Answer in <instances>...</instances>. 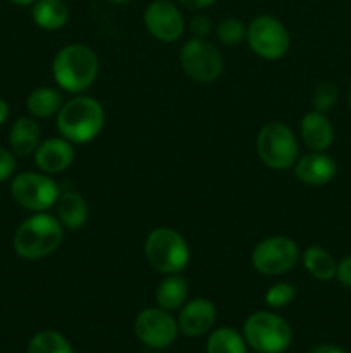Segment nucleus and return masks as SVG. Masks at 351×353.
Here are the masks:
<instances>
[{
    "label": "nucleus",
    "instance_id": "nucleus-29",
    "mask_svg": "<svg viewBox=\"0 0 351 353\" xmlns=\"http://www.w3.org/2000/svg\"><path fill=\"white\" fill-rule=\"evenodd\" d=\"M16 171V157L12 152L0 147V181H6Z\"/></svg>",
    "mask_w": 351,
    "mask_h": 353
},
{
    "label": "nucleus",
    "instance_id": "nucleus-18",
    "mask_svg": "<svg viewBox=\"0 0 351 353\" xmlns=\"http://www.w3.org/2000/svg\"><path fill=\"white\" fill-rule=\"evenodd\" d=\"M40 124L33 117H19L10 128L9 143L14 154L19 157H28V155L34 154L40 145Z\"/></svg>",
    "mask_w": 351,
    "mask_h": 353
},
{
    "label": "nucleus",
    "instance_id": "nucleus-34",
    "mask_svg": "<svg viewBox=\"0 0 351 353\" xmlns=\"http://www.w3.org/2000/svg\"><path fill=\"white\" fill-rule=\"evenodd\" d=\"M9 2L16 3V6H33L36 0H9Z\"/></svg>",
    "mask_w": 351,
    "mask_h": 353
},
{
    "label": "nucleus",
    "instance_id": "nucleus-2",
    "mask_svg": "<svg viewBox=\"0 0 351 353\" xmlns=\"http://www.w3.org/2000/svg\"><path fill=\"white\" fill-rule=\"evenodd\" d=\"M64 238V226L57 217L36 212L19 224L14 234V250L21 259L38 261L58 248Z\"/></svg>",
    "mask_w": 351,
    "mask_h": 353
},
{
    "label": "nucleus",
    "instance_id": "nucleus-30",
    "mask_svg": "<svg viewBox=\"0 0 351 353\" xmlns=\"http://www.w3.org/2000/svg\"><path fill=\"white\" fill-rule=\"evenodd\" d=\"M336 279L346 288H351V255L344 257L343 261L337 264L336 269Z\"/></svg>",
    "mask_w": 351,
    "mask_h": 353
},
{
    "label": "nucleus",
    "instance_id": "nucleus-33",
    "mask_svg": "<svg viewBox=\"0 0 351 353\" xmlns=\"http://www.w3.org/2000/svg\"><path fill=\"white\" fill-rule=\"evenodd\" d=\"M9 117V105L3 99H0V124H3Z\"/></svg>",
    "mask_w": 351,
    "mask_h": 353
},
{
    "label": "nucleus",
    "instance_id": "nucleus-5",
    "mask_svg": "<svg viewBox=\"0 0 351 353\" xmlns=\"http://www.w3.org/2000/svg\"><path fill=\"white\" fill-rule=\"evenodd\" d=\"M243 336L255 352L282 353L291 345L292 331L281 316L260 310L244 321Z\"/></svg>",
    "mask_w": 351,
    "mask_h": 353
},
{
    "label": "nucleus",
    "instance_id": "nucleus-24",
    "mask_svg": "<svg viewBox=\"0 0 351 353\" xmlns=\"http://www.w3.org/2000/svg\"><path fill=\"white\" fill-rule=\"evenodd\" d=\"M28 353H74L71 343L61 333L52 330L40 331L31 338Z\"/></svg>",
    "mask_w": 351,
    "mask_h": 353
},
{
    "label": "nucleus",
    "instance_id": "nucleus-26",
    "mask_svg": "<svg viewBox=\"0 0 351 353\" xmlns=\"http://www.w3.org/2000/svg\"><path fill=\"white\" fill-rule=\"evenodd\" d=\"M296 288L291 283H277L265 293V303L272 309H282L295 300Z\"/></svg>",
    "mask_w": 351,
    "mask_h": 353
},
{
    "label": "nucleus",
    "instance_id": "nucleus-36",
    "mask_svg": "<svg viewBox=\"0 0 351 353\" xmlns=\"http://www.w3.org/2000/svg\"><path fill=\"white\" fill-rule=\"evenodd\" d=\"M348 103H350V109H351V81H350V88H348Z\"/></svg>",
    "mask_w": 351,
    "mask_h": 353
},
{
    "label": "nucleus",
    "instance_id": "nucleus-4",
    "mask_svg": "<svg viewBox=\"0 0 351 353\" xmlns=\"http://www.w3.org/2000/svg\"><path fill=\"white\" fill-rule=\"evenodd\" d=\"M145 257L155 271L178 274L188 265L189 248L184 238L172 228H155L145 241Z\"/></svg>",
    "mask_w": 351,
    "mask_h": 353
},
{
    "label": "nucleus",
    "instance_id": "nucleus-22",
    "mask_svg": "<svg viewBox=\"0 0 351 353\" xmlns=\"http://www.w3.org/2000/svg\"><path fill=\"white\" fill-rule=\"evenodd\" d=\"M301 261L306 271L319 281H330L332 278H336L337 262L322 247H317V245L308 247L303 252Z\"/></svg>",
    "mask_w": 351,
    "mask_h": 353
},
{
    "label": "nucleus",
    "instance_id": "nucleus-14",
    "mask_svg": "<svg viewBox=\"0 0 351 353\" xmlns=\"http://www.w3.org/2000/svg\"><path fill=\"white\" fill-rule=\"evenodd\" d=\"M74 161V148L65 138H50L38 145L34 150V164L45 174H57L71 168Z\"/></svg>",
    "mask_w": 351,
    "mask_h": 353
},
{
    "label": "nucleus",
    "instance_id": "nucleus-19",
    "mask_svg": "<svg viewBox=\"0 0 351 353\" xmlns=\"http://www.w3.org/2000/svg\"><path fill=\"white\" fill-rule=\"evenodd\" d=\"M34 24L41 30L57 31L69 21V7L64 0H36L31 7Z\"/></svg>",
    "mask_w": 351,
    "mask_h": 353
},
{
    "label": "nucleus",
    "instance_id": "nucleus-28",
    "mask_svg": "<svg viewBox=\"0 0 351 353\" xmlns=\"http://www.w3.org/2000/svg\"><path fill=\"white\" fill-rule=\"evenodd\" d=\"M189 31H191L193 38H206L210 31H212V21L205 14H196L189 21Z\"/></svg>",
    "mask_w": 351,
    "mask_h": 353
},
{
    "label": "nucleus",
    "instance_id": "nucleus-10",
    "mask_svg": "<svg viewBox=\"0 0 351 353\" xmlns=\"http://www.w3.org/2000/svg\"><path fill=\"white\" fill-rule=\"evenodd\" d=\"M299 261V248L288 236H270L253 248L251 264L264 276H281L291 271Z\"/></svg>",
    "mask_w": 351,
    "mask_h": 353
},
{
    "label": "nucleus",
    "instance_id": "nucleus-13",
    "mask_svg": "<svg viewBox=\"0 0 351 353\" xmlns=\"http://www.w3.org/2000/svg\"><path fill=\"white\" fill-rule=\"evenodd\" d=\"M217 319L215 305L209 299H193L181 307L178 326L182 334L200 338L209 333Z\"/></svg>",
    "mask_w": 351,
    "mask_h": 353
},
{
    "label": "nucleus",
    "instance_id": "nucleus-11",
    "mask_svg": "<svg viewBox=\"0 0 351 353\" xmlns=\"http://www.w3.org/2000/svg\"><path fill=\"white\" fill-rule=\"evenodd\" d=\"M134 333L141 343L150 348H167L179 333L178 321L160 307L141 310L134 319Z\"/></svg>",
    "mask_w": 351,
    "mask_h": 353
},
{
    "label": "nucleus",
    "instance_id": "nucleus-35",
    "mask_svg": "<svg viewBox=\"0 0 351 353\" xmlns=\"http://www.w3.org/2000/svg\"><path fill=\"white\" fill-rule=\"evenodd\" d=\"M109 2L116 3V6H126V3H129L131 0H109Z\"/></svg>",
    "mask_w": 351,
    "mask_h": 353
},
{
    "label": "nucleus",
    "instance_id": "nucleus-31",
    "mask_svg": "<svg viewBox=\"0 0 351 353\" xmlns=\"http://www.w3.org/2000/svg\"><path fill=\"white\" fill-rule=\"evenodd\" d=\"M215 2L217 0H179V3H181V6L188 10L206 9V7H210L212 3H215Z\"/></svg>",
    "mask_w": 351,
    "mask_h": 353
},
{
    "label": "nucleus",
    "instance_id": "nucleus-9",
    "mask_svg": "<svg viewBox=\"0 0 351 353\" xmlns=\"http://www.w3.org/2000/svg\"><path fill=\"white\" fill-rule=\"evenodd\" d=\"M246 40L251 50L262 59L277 61L289 50V33L274 16H258L246 26Z\"/></svg>",
    "mask_w": 351,
    "mask_h": 353
},
{
    "label": "nucleus",
    "instance_id": "nucleus-16",
    "mask_svg": "<svg viewBox=\"0 0 351 353\" xmlns=\"http://www.w3.org/2000/svg\"><path fill=\"white\" fill-rule=\"evenodd\" d=\"M299 134H301L303 143L312 152H326L334 141V128L329 117L317 110L303 116Z\"/></svg>",
    "mask_w": 351,
    "mask_h": 353
},
{
    "label": "nucleus",
    "instance_id": "nucleus-21",
    "mask_svg": "<svg viewBox=\"0 0 351 353\" xmlns=\"http://www.w3.org/2000/svg\"><path fill=\"white\" fill-rule=\"evenodd\" d=\"M62 105H64L62 93L55 88H48V86L33 90L26 100L28 110L36 119H47V117L54 116L61 110Z\"/></svg>",
    "mask_w": 351,
    "mask_h": 353
},
{
    "label": "nucleus",
    "instance_id": "nucleus-17",
    "mask_svg": "<svg viewBox=\"0 0 351 353\" xmlns=\"http://www.w3.org/2000/svg\"><path fill=\"white\" fill-rule=\"evenodd\" d=\"M57 219L67 230H79L88 221V203L78 192H61L57 199Z\"/></svg>",
    "mask_w": 351,
    "mask_h": 353
},
{
    "label": "nucleus",
    "instance_id": "nucleus-32",
    "mask_svg": "<svg viewBox=\"0 0 351 353\" xmlns=\"http://www.w3.org/2000/svg\"><path fill=\"white\" fill-rule=\"evenodd\" d=\"M310 353H346V352L339 347H334V345H320V347H315Z\"/></svg>",
    "mask_w": 351,
    "mask_h": 353
},
{
    "label": "nucleus",
    "instance_id": "nucleus-6",
    "mask_svg": "<svg viewBox=\"0 0 351 353\" xmlns=\"http://www.w3.org/2000/svg\"><path fill=\"white\" fill-rule=\"evenodd\" d=\"M257 154L267 168L289 169L298 161V141L286 124L272 121L257 137Z\"/></svg>",
    "mask_w": 351,
    "mask_h": 353
},
{
    "label": "nucleus",
    "instance_id": "nucleus-1",
    "mask_svg": "<svg viewBox=\"0 0 351 353\" xmlns=\"http://www.w3.org/2000/svg\"><path fill=\"white\" fill-rule=\"evenodd\" d=\"M105 112L98 100L79 95L67 100L57 112V130L71 143H88L103 130Z\"/></svg>",
    "mask_w": 351,
    "mask_h": 353
},
{
    "label": "nucleus",
    "instance_id": "nucleus-15",
    "mask_svg": "<svg viewBox=\"0 0 351 353\" xmlns=\"http://www.w3.org/2000/svg\"><path fill=\"white\" fill-rule=\"evenodd\" d=\"M295 174L305 185L322 186L334 179L337 172L336 161L326 152H310L295 162Z\"/></svg>",
    "mask_w": 351,
    "mask_h": 353
},
{
    "label": "nucleus",
    "instance_id": "nucleus-23",
    "mask_svg": "<svg viewBox=\"0 0 351 353\" xmlns=\"http://www.w3.org/2000/svg\"><path fill=\"white\" fill-rule=\"evenodd\" d=\"M206 353H248L246 341L233 327H219L209 336Z\"/></svg>",
    "mask_w": 351,
    "mask_h": 353
},
{
    "label": "nucleus",
    "instance_id": "nucleus-20",
    "mask_svg": "<svg viewBox=\"0 0 351 353\" xmlns=\"http://www.w3.org/2000/svg\"><path fill=\"white\" fill-rule=\"evenodd\" d=\"M189 286L186 278L179 274H167L165 279H162L157 286V292H155V300H157V305L160 309L167 310H178L188 300Z\"/></svg>",
    "mask_w": 351,
    "mask_h": 353
},
{
    "label": "nucleus",
    "instance_id": "nucleus-8",
    "mask_svg": "<svg viewBox=\"0 0 351 353\" xmlns=\"http://www.w3.org/2000/svg\"><path fill=\"white\" fill-rule=\"evenodd\" d=\"M179 61L182 71L196 83H213L222 74V54L205 38H191L186 41L179 54Z\"/></svg>",
    "mask_w": 351,
    "mask_h": 353
},
{
    "label": "nucleus",
    "instance_id": "nucleus-27",
    "mask_svg": "<svg viewBox=\"0 0 351 353\" xmlns=\"http://www.w3.org/2000/svg\"><path fill=\"white\" fill-rule=\"evenodd\" d=\"M312 102L317 112H322V114L329 112L337 102V88L329 81L320 83V85L315 88V92H313Z\"/></svg>",
    "mask_w": 351,
    "mask_h": 353
},
{
    "label": "nucleus",
    "instance_id": "nucleus-7",
    "mask_svg": "<svg viewBox=\"0 0 351 353\" xmlns=\"http://www.w3.org/2000/svg\"><path fill=\"white\" fill-rule=\"evenodd\" d=\"M14 202L31 212H45L57 203L61 188L45 172H21L10 183Z\"/></svg>",
    "mask_w": 351,
    "mask_h": 353
},
{
    "label": "nucleus",
    "instance_id": "nucleus-12",
    "mask_svg": "<svg viewBox=\"0 0 351 353\" xmlns=\"http://www.w3.org/2000/svg\"><path fill=\"white\" fill-rule=\"evenodd\" d=\"M148 33L158 41L174 43L184 33V17L171 0H153L143 12Z\"/></svg>",
    "mask_w": 351,
    "mask_h": 353
},
{
    "label": "nucleus",
    "instance_id": "nucleus-25",
    "mask_svg": "<svg viewBox=\"0 0 351 353\" xmlns=\"http://www.w3.org/2000/svg\"><path fill=\"white\" fill-rule=\"evenodd\" d=\"M217 38L224 45H237L246 40V26L237 17H226L217 26Z\"/></svg>",
    "mask_w": 351,
    "mask_h": 353
},
{
    "label": "nucleus",
    "instance_id": "nucleus-37",
    "mask_svg": "<svg viewBox=\"0 0 351 353\" xmlns=\"http://www.w3.org/2000/svg\"><path fill=\"white\" fill-rule=\"evenodd\" d=\"M257 353H260V352H257Z\"/></svg>",
    "mask_w": 351,
    "mask_h": 353
},
{
    "label": "nucleus",
    "instance_id": "nucleus-3",
    "mask_svg": "<svg viewBox=\"0 0 351 353\" xmlns=\"http://www.w3.org/2000/svg\"><path fill=\"white\" fill-rule=\"evenodd\" d=\"M52 74L62 90L81 93L88 90L98 76V57L86 45H67L54 57Z\"/></svg>",
    "mask_w": 351,
    "mask_h": 353
}]
</instances>
